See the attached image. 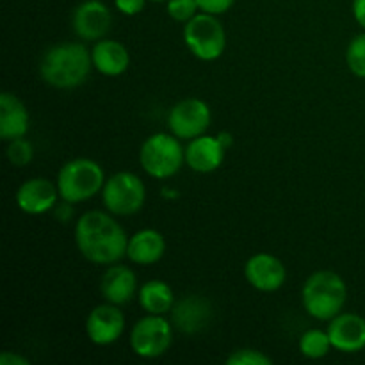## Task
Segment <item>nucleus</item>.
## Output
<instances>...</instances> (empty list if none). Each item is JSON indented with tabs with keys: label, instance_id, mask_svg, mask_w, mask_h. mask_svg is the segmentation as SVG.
<instances>
[{
	"label": "nucleus",
	"instance_id": "obj_1",
	"mask_svg": "<svg viewBox=\"0 0 365 365\" xmlns=\"http://www.w3.org/2000/svg\"><path fill=\"white\" fill-rule=\"evenodd\" d=\"M75 245L88 262L113 266L127 257L128 237L110 212L89 210L78 217Z\"/></svg>",
	"mask_w": 365,
	"mask_h": 365
},
{
	"label": "nucleus",
	"instance_id": "obj_2",
	"mask_svg": "<svg viewBox=\"0 0 365 365\" xmlns=\"http://www.w3.org/2000/svg\"><path fill=\"white\" fill-rule=\"evenodd\" d=\"M91 68V53L82 43H57L43 56L39 75L52 88L73 89L84 84Z\"/></svg>",
	"mask_w": 365,
	"mask_h": 365
},
{
	"label": "nucleus",
	"instance_id": "obj_3",
	"mask_svg": "<svg viewBox=\"0 0 365 365\" xmlns=\"http://www.w3.org/2000/svg\"><path fill=\"white\" fill-rule=\"evenodd\" d=\"M348 299V287L335 271H316L305 280L302 302L314 319L331 321L342 312Z\"/></svg>",
	"mask_w": 365,
	"mask_h": 365
},
{
	"label": "nucleus",
	"instance_id": "obj_4",
	"mask_svg": "<svg viewBox=\"0 0 365 365\" xmlns=\"http://www.w3.org/2000/svg\"><path fill=\"white\" fill-rule=\"evenodd\" d=\"M106 184L102 166L93 159H73L61 168L57 175V189L63 202L82 203L98 195Z\"/></svg>",
	"mask_w": 365,
	"mask_h": 365
},
{
	"label": "nucleus",
	"instance_id": "obj_5",
	"mask_svg": "<svg viewBox=\"0 0 365 365\" xmlns=\"http://www.w3.org/2000/svg\"><path fill=\"white\" fill-rule=\"evenodd\" d=\"M139 163L150 177L157 180L171 178L185 163V150L173 134H153L143 143Z\"/></svg>",
	"mask_w": 365,
	"mask_h": 365
},
{
	"label": "nucleus",
	"instance_id": "obj_6",
	"mask_svg": "<svg viewBox=\"0 0 365 365\" xmlns=\"http://www.w3.org/2000/svg\"><path fill=\"white\" fill-rule=\"evenodd\" d=\"M184 41L195 57L202 61H216L227 48V32L216 14L202 11L185 24Z\"/></svg>",
	"mask_w": 365,
	"mask_h": 365
},
{
	"label": "nucleus",
	"instance_id": "obj_7",
	"mask_svg": "<svg viewBox=\"0 0 365 365\" xmlns=\"http://www.w3.org/2000/svg\"><path fill=\"white\" fill-rule=\"evenodd\" d=\"M102 200L106 209L114 216H132L145 205L146 187L135 173L120 171L106 180Z\"/></svg>",
	"mask_w": 365,
	"mask_h": 365
},
{
	"label": "nucleus",
	"instance_id": "obj_8",
	"mask_svg": "<svg viewBox=\"0 0 365 365\" xmlns=\"http://www.w3.org/2000/svg\"><path fill=\"white\" fill-rule=\"evenodd\" d=\"M171 323L163 316L148 314L130 331V348L141 359H157L171 348Z\"/></svg>",
	"mask_w": 365,
	"mask_h": 365
},
{
	"label": "nucleus",
	"instance_id": "obj_9",
	"mask_svg": "<svg viewBox=\"0 0 365 365\" xmlns=\"http://www.w3.org/2000/svg\"><path fill=\"white\" fill-rule=\"evenodd\" d=\"M210 120H212V114L203 100L185 98L171 107L170 114H168V127H170L171 134L177 135L178 139L191 141V139L205 134Z\"/></svg>",
	"mask_w": 365,
	"mask_h": 365
},
{
	"label": "nucleus",
	"instance_id": "obj_10",
	"mask_svg": "<svg viewBox=\"0 0 365 365\" xmlns=\"http://www.w3.org/2000/svg\"><path fill=\"white\" fill-rule=\"evenodd\" d=\"M71 25L75 34L84 41H100L110 31L113 14L100 0H86L75 7Z\"/></svg>",
	"mask_w": 365,
	"mask_h": 365
},
{
	"label": "nucleus",
	"instance_id": "obj_11",
	"mask_svg": "<svg viewBox=\"0 0 365 365\" xmlns=\"http://www.w3.org/2000/svg\"><path fill=\"white\" fill-rule=\"evenodd\" d=\"M125 316L118 305L106 303L89 312L86 319V334L96 346H110L123 335Z\"/></svg>",
	"mask_w": 365,
	"mask_h": 365
},
{
	"label": "nucleus",
	"instance_id": "obj_12",
	"mask_svg": "<svg viewBox=\"0 0 365 365\" xmlns=\"http://www.w3.org/2000/svg\"><path fill=\"white\" fill-rule=\"evenodd\" d=\"M245 277L253 289L260 292H274L287 280V271L278 257L257 253L245 266Z\"/></svg>",
	"mask_w": 365,
	"mask_h": 365
},
{
	"label": "nucleus",
	"instance_id": "obj_13",
	"mask_svg": "<svg viewBox=\"0 0 365 365\" xmlns=\"http://www.w3.org/2000/svg\"><path fill=\"white\" fill-rule=\"evenodd\" d=\"M59 189L57 184L43 177H34L25 180L18 187L16 203L21 212L31 214V216H39L48 210H52L57 203Z\"/></svg>",
	"mask_w": 365,
	"mask_h": 365
},
{
	"label": "nucleus",
	"instance_id": "obj_14",
	"mask_svg": "<svg viewBox=\"0 0 365 365\" xmlns=\"http://www.w3.org/2000/svg\"><path fill=\"white\" fill-rule=\"evenodd\" d=\"M331 346L342 353H359L365 348V319L359 314H339L328 324Z\"/></svg>",
	"mask_w": 365,
	"mask_h": 365
},
{
	"label": "nucleus",
	"instance_id": "obj_15",
	"mask_svg": "<svg viewBox=\"0 0 365 365\" xmlns=\"http://www.w3.org/2000/svg\"><path fill=\"white\" fill-rule=\"evenodd\" d=\"M227 148L223 143L212 135H200L189 141L185 148V164L196 173H210L217 170L225 160Z\"/></svg>",
	"mask_w": 365,
	"mask_h": 365
},
{
	"label": "nucleus",
	"instance_id": "obj_16",
	"mask_svg": "<svg viewBox=\"0 0 365 365\" xmlns=\"http://www.w3.org/2000/svg\"><path fill=\"white\" fill-rule=\"evenodd\" d=\"M100 292L107 303H113L118 307L125 305L138 292V278L130 267L113 264V266L107 267L102 280H100Z\"/></svg>",
	"mask_w": 365,
	"mask_h": 365
},
{
	"label": "nucleus",
	"instance_id": "obj_17",
	"mask_svg": "<svg viewBox=\"0 0 365 365\" xmlns=\"http://www.w3.org/2000/svg\"><path fill=\"white\" fill-rule=\"evenodd\" d=\"M93 68L107 77H118L130 66V53L116 39H100L91 50Z\"/></svg>",
	"mask_w": 365,
	"mask_h": 365
},
{
	"label": "nucleus",
	"instance_id": "obj_18",
	"mask_svg": "<svg viewBox=\"0 0 365 365\" xmlns=\"http://www.w3.org/2000/svg\"><path fill=\"white\" fill-rule=\"evenodd\" d=\"M210 305L207 299L198 298V296H189V298L180 299L177 305L171 309V319L173 324L182 331V334H198L209 324L210 319Z\"/></svg>",
	"mask_w": 365,
	"mask_h": 365
},
{
	"label": "nucleus",
	"instance_id": "obj_19",
	"mask_svg": "<svg viewBox=\"0 0 365 365\" xmlns=\"http://www.w3.org/2000/svg\"><path fill=\"white\" fill-rule=\"evenodd\" d=\"M29 130V113L25 103L13 93L0 95V138L4 141L25 138Z\"/></svg>",
	"mask_w": 365,
	"mask_h": 365
},
{
	"label": "nucleus",
	"instance_id": "obj_20",
	"mask_svg": "<svg viewBox=\"0 0 365 365\" xmlns=\"http://www.w3.org/2000/svg\"><path fill=\"white\" fill-rule=\"evenodd\" d=\"M166 252V241L163 234L152 228L139 230L128 239L127 257L130 262L139 264V266H152L157 264L164 257Z\"/></svg>",
	"mask_w": 365,
	"mask_h": 365
},
{
	"label": "nucleus",
	"instance_id": "obj_21",
	"mask_svg": "<svg viewBox=\"0 0 365 365\" xmlns=\"http://www.w3.org/2000/svg\"><path fill=\"white\" fill-rule=\"evenodd\" d=\"M139 303H141L143 310L148 314H155V316H164V314L171 312L175 305L173 291L170 285L163 280H150L139 289L138 292Z\"/></svg>",
	"mask_w": 365,
	"mask_h": 365
},
{
	"label": "nucleus",
	"instance_id": "obj_22",
	"mask_svg": "<svg viewBox=\"0 0 365 365\" xmlns=\"http://www.w3.org/2000/svg\"><path fill=\"white\" fill-rule=\"evenodd\" d=\"M331 348L334 346H331L330 337H328V331L312 328V330H307L299 337V351H302L303 356L310 360L324 359Z\"/></svg>",
	"mask_w": 365,
	"mask_h": 365
},
{
	"label": "nucleus",
	"instance_id": "obj_23",
	"mask_svg": "<svg viewBox=\"0 0 365 365\" xmlns=\"http://www.w3.org/2000/svg\"><path fill=\"white\" fill-rule=\"evenodd\" d=\"M346 63L356 77L365 78V32L355 36L346 50Z\"/></svg>",
	"mask_w": 365,
	"mask_h": 365
},
{
	"label": "nucleus",
	"instance_id": "obj_24",
	"mask_svg": "<svg viewBox=\"0 0 365 365\" xmlns=\"http://www.w3.org/2000/svg\"><path fill=\"white\" fill-rule=\"evenodd\" d=\"M7 143H9V145H7L6 153L9 163L16 168L27 166V164L32 160V157H34V148H32L31 143H29L25 138H18Z\"/></svg>",
	"mask_w": 365,
	"mask_h": 365
},
{
	"label": "nucleus",
	"instance_id": "obj_25",
	"mask_svg": "<svg viewBox=\"0 0 365 365\" xmlns=\"http://www.w3.org/2000/svg\"><path fill=\"white\" fill-rule=\"evenodd\" d=\"M198 9L200 6L196 0H168V14L180 24H187L198 14Z\"/></svg>",
	"mask_w": 365,
	"mask_h": 365
},
{
	"label": "nucleus",
	"instance_id": "obj_26",
	"mask_svg": "<svg viewBox=\"0 0 365 365\" xmlns=\"http://www.w3.org/2000/svg\"><path fill=\"white\" fill-rule=\"evenodd\" d=\"M228 365H271L273 360L267 355H264L262 351H257V349L245 348L237 349V351L232 353L227 359Z\"/></svg>",
	"mask_w": 365,
	"mask_h": 365
},
{
	"label": "nucleus",
	"instance_id": "obj_27",
	"mask_svg": "<svg viewBox=\"0 0 365 365\" xmlns=\"http://www.w3.org/2000/svg\"><path fill=\"white\" fill-rule=\"evenodd\" d=\"M200 6V11L209 14H223L234 6L235 0H196Z\"/></svg>",
	"mask_w": 365,
	"mask_h": 365
},
{
	"label": "nucleus",
	"instance_id": "obj_28",
	"mask_svg": "<svg viewBox=\"0 0 365 365\" xmlns=\"http://www.w3.org/2000/svg\"><path fill=\"white\" fill-rule=\"evenodd\" d=\"M114 4H116V9L120 13L127 14V16H134V14H139L145 9L146 0H114Z\"/></svg>",
	"mask_w": 365,
	"mask_h": 365
},
{
	"label": "nucleus",
	"instance_id": "obj_29",
	"mask_svg": "<svg viewBox=\"0 0 365 365\" xmlns=\"http://www.w3.org/2000/svg\"><path fill=\"white\" fill-rule=\"evenodd\" d=\"M0 364L2 365H29V360L24 356L16 355V353L6 351L0 355Z\"/></svg>",
	"mask_w": 365,
	"mask_h": 365
},
{
	"label": "nucleus",
	"instance_id": "obj_30",
	"mask_svg": "<svg viewBox=\"0 0 365 365\" xmlns=\"http://www.w3.org/2000/svg\"><path fill=\"white\" fill-rule=\"evenodd\" d=\"M353 16L360 27L365 29V0H353Z\"/></svg>",
	"mask_w": 365,
	"mask_h": 365
},
{
	"label": "nucleus",
	"instance_id": "obj_31",
	"mask_svg": "<svg viewBox=\"0 0 365 365\" xmlns=\"http://www.w3.org/2000/svg\"><path fill=\"white\" fill-rule=\"evenodd\" d=\"M217 139H220V141L223 143V146H225V148H228V146L232 145V135L228 134V132H221V134L217 135Z\"/></svg>",
	"mask_w": 365,
	"mask_h": 365
},
{
	"label": "nucleus",
	"instance_id": "obj_32",
	"mask_svg": "<svg viewBox=\"0 0 365 365\" xmlns=\"http://www.w3.org/2000/svg\"><path fill=\"white\" fill-rule=\"evenodd\" d=\"M150 2H168V0H150Z\"/></svg>",
	"mask_w": 365,
	"mask_h": 365
}]
</instances>
